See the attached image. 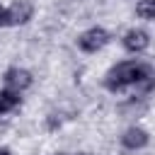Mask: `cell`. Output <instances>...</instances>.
Here are the masks:
<instances>
[{"mask_svg":"<svg viewBox=\"0 0 155 155\" xmlns=\"http://www.w3.org/2000/svg\"><path fill=\"white\" fill-rule=\"evenodd\" d=\"M155 73L148 63H140V61H121L116 65H111L104 75V87L109 92H121L126 87H133V85H145L148 80H153Z\"/></svg>","mask_w":155,"mask_h":155,"instance_id":"6da1fadb","label":"cell"},{"mask_svg":"<svg viewBox=\"0 0 155 155\" xmlns=\"http://www.w3.org/2000/svg\"><path fill=\"white\" fill-rule=\"evenodd\" d=\"M109 41H111V36H109V31H107L104 27H90V29H85V31L78 36V48L85 51V53H97V51H102Z\"/></svg>","mask_w":155,"mask_h":155,"instance_id":"7a4b0ae2","label":"cell"},{"mask_svg":"<svg viewBox=\"0 0 155 155\" xmlns=\"http://www.w3.org/2000/svg\"><path fill=\"white\" fill-rule=\"evenodd\" d=\"M121 46L128 51V53H143L148 46H150V34L145 29H128L124 36H121Z\"/></svg>","mask_w":155,"mask_h":155,"instance_id":"3957f363","label":"cell"},{"mask_svg":"<svg viewBox=\"0 0 155 155\" xmlns=\"http://www.w3.org/2000/svg\"><path fill=\"white\" fill-rule=\"evenodd\" d=\"M2 80H5V87L7 90H15V92H24L34 82V78H31V73L27 68H7Z\"/></svg>","mask_w":155,"mask_h":155,"instance_id":"277c9868","label":"cell"},{"mask_svg":"<svg viewBox=\"0 0 155 155\" xmlns=\"http://www.w3.org/2000/svg\"><path fill=\"white\" fill-rule=\"evenodd\" d=\"M34 15V5L29 0H15L10 7H7V22L10 27H17V24H27Z\"/></svg>","mask_w":155,"mask_h":155,"instance_id":"5b68a950","label":"cell"},{"mask_svg":"<svg viewBox=\"0 0 155 155\" xmlns=\"http://www.w3.org/2000/svg\"><path fill=\"white\" fill-rule=\"evenodd\" d=\"M148 143H150V136H148V131L140 128V126H131V128H126L124 136H121V145H124L126 150H140V148H145Z\"/></svg>","mask_w":155,"mask_h":155,"instance_id":"8992f818","label":"cell"},{"mask_svg":"<svg viewBox=\"0 0 155 155\" xmlns=\"http://www.w3.org/2000/svg\"><path fill=\"white\" fill-rule=\"evenodd\" d=\"M19 92H15V90H0V114H7V111H12V109H17L19 107Z\"/></svg>","mask_w":155,"mask_h":155,"instance_id":"52a82bcc","label":"cell"},{"mask_svg":"<svg viewBox=\"0 0 155 155\" xmlns=\"http://www.w3.org/2000/svg\"><path fill=\"white\" fill-rule=\"evenodd\" d=\"M136 15H138L140 19L153 22V19H155V0H138V2H136Z\"/></svg>","mask_w":155,"mask_h":155,"instance_id":"ba28073f","label":"cell"},{"mask_svg":"<svg viewBox=\"0 0 155 155\" xmlns=\"http://www.w3.org/2000/svg\"><path fill=\"white\" fill-rule=\"evenodd\" d=\"M0 27H10V22H7V7H2V5H0Z\"/></svg>","mask_w":155,"mask_h":155,"instance_id":"9c48e42d","label":"cell"},{"mask_svg":"<svg viewBox=\"0 0 155 155\" xmlns=\"http://www.w3.org/2000/svg\"><path fill=\"white\" fill-rule=\"evenodd\" d=\"M0 155H12V153H10L7 148H0Z\"/></svg>","mask_w":155,"mask_h":155,"instance_id":"30bf717a","label":"cell"}]
</instances>
